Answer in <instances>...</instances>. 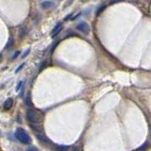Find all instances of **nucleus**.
<instances>
[{
  "mask_svg": "<svg viewBox=\"0 0 151 151\" xmlns=\"http://www.w3.org/2000/svg\"><path fill=\"white\" fill-rule=\"evenodd\" d=\"M80 14H81V13H78L77 15H75V16H74V17H72V18H71V20H75L76 18H78V16L80 15Z\"/></svg>",
  "mask_w": 151,
  "mask_h": 151,
  "instance_id": "23",
  "label": "nucleus"
},
{
  "mask_svg": "<svg viewBox=\"0 0 151 151\" xmlns=\"http://www.w3.org/2000/svg\"><path fill=\"white\" fill-rule=\"evenodd\" d=\"M46 64H47V62H43V63L41 64V66H40V71H41L43 68H45V66H46Z\"/></svg>",
  "mask_w": 151,
  "mask_h": 151,
  "instance_id": "19",
  "label": "nucleus"
},
{
  "mask_svg": "<svg viewBox=\"0 0 151 151\" xmlns=\"http://www.w3.org/2000/svg\"><path fill=\"white\" fill-rule=\"evenodd\" d=\"M28 151H38L36 148H34V147H30L28 149Z\"/></svg>",
  "mask_w": 151,
  "mask_h": 151,
  "instance_id": "20",
  "label": "nucleus"
},
{
  "mask_svg": "<svg viewBox=\"0 0 151 151\" xmlns=\"http://www.w3.org/2000/svg\"><path fill=\"white\" fill-rule=\"evenodd\" d=\"M62 29H63V27H62V24L61 23H58L55 27H54V28L52 29V31H51V37L52 38H55L58 35V34L62 31Z\"/></svg>",
  "mask_w": 151,
  "mask_h": 151,
  "instance_id": "5",
  "label": "nucleus"
},
{
  "mask_svg": "<svg viewBox=\"0 0 151 151\" xmlns=\"http://www.w3.org/2000/svg\"><path fill=\"white\" fill-rule=\"evenodd\" d=\"M76 28H77L79 31L83 32L84 34H88L89 33V31H90L89 25H88V23H86V22H80L78 25H77Z\"/></svg>",
  "mask_w": 151,
  "mask_h": 151,
  "instance_id": "3",
  "label": "nucleus"
},
{
  "mask_svg": "<svg viewBox=\"0 0 151 151\" xmlns=\"http://www.w3.org/2000/svg\"><path fill=\"white\" fill-rule=\"evenodd\" d=\"M106 8H107V7L105 6V5H103V6H101L100 8H99V9H97V11H96V15H100L101 13H103V11H104L105 10V9H106Z\"/></svg>",
  "mask_w": 151,
  "mask_h": 151,
  "instance_id": "12",
  "label": "nucleus"
},
{
  "mask_svg": "<svg viewBox=\"0 0 151 151\" xmlns=\"http://www.w3.org/2000/svg\"><path fill=\"white\" fill-rule=\"evenodd\" d=\"M41 6L44 9H50V7H53L54 4L52 3V2H50V1H45V2L42 3Z\"/></svg>",
  "mask_w": 151,
  "mask_h": 151,
  "instance_id": "9",
  "label": "nucleus"
},
{
  "mask_svg": "<svg viewBox=\"0 0 151 151\" xmlns=\"http://www.w3.org/2000/svg\"><path fill=\"white\" fill-rule=\"evenodd\" d=\"M13 99L12 97L7 98V100L4 103V110L5 111H10L11 109L13 108Z\"/></svg>",
  "mask_w": 151,
  "mask_h": 151,
  "instance_id": "6",
  "label": "nucleus"
},
{
  "mask_svg": "<svg viewBox=\"0 0 151 151\" xmlns=\"http://www.w3.org/2000/svg\"><path fill=\"white\" fill-rule=\"evenodd\" d=\"M124 0H110V4H115L118 3V2H122Z\"/></svg>",
  "mask_w": 151,
  "mask_h": 151,
  "instance_id": "18",
  "label": "nucleus"
},
{
  "mask_svg": "<svg viewBox=\"0 0 151 151\" xmlns=\"http://www.w3.org/2000/svg\"><path fill=\"white\" fill-rule=\"evenodd\" d=\"M1 58H2V55H1V54H0V60H1Z\"/></svg>",
  "mask_w": 151,
  "mask_h": 151,
  "instance_id": "24",
  "label": "nucleus"
},
{
  "mask_svg": "<svg viewBox=\"0 0 151 151\" xmlns=\"http://www.w3.org/2000/svg\"><path fill=\"white\" fill-rule=\"evenodd\" d=\"M23 83H24V82H23L22 80H21V81H19V82H18V84H17V86H16V91H17V92H18L19 90L22 88Z\"/></svg>",
  "mask_w": 151,
  "mask_h": 151,
  "instance_id": "14",
  "label": "nucleus"
},
{
  "mask_svg": "<svg viewBox=\"0 0 151 151\" xmlns=\"http://www.w3.org/2000/svg\"><path fill=\"white\" fill-rule=\"evenodd\" d=\"M26 102H27V105L32 106V99H31V96H29L28 97H27V100H26Z\"/></svg>",
  "mask_w": 151,
  "mask_h": 151,
  "instance_id": "17",
  "label": "nucleus"
},
{
  "mask_svg": "<svg viewBox=\"0 0 151 151\" xmlns=\"http://www.w3.org/2000/svg\"><path fill=\"white\" fill-rule=\"evenodd\" d=\"M70 16H71V14H69V15H67L66 17H65V21L69 20V19H70Z\"/></svg>",
  "mask_w": 151,
  "mask_h": 151,
  "instance_id": "21",
  "label": "nucleus"
},
{
  "mask_svg": "<svg viewBox=\"0 0 151 151\" xmlns=\"http://www.w3.org/2000/svg\"><path fill=\"white\" fill-rule=\"evenodd\" d=\"M30 127L32 129V130L33 131V132L36 133V135L44 134V129H43V126H41L40 124L30 123Z\"/></svg>",
  "mask_w": 151,
  "mask_h": 151,
  "instance_id": "4",
  "label": "nucleus"
},
{
  "mask_svg": "<svg viewBox=\"0 0 151 151\" xmlns=\"http://www.w3.org/2000/svg\"><path fill=\"white\" fill-rule=\"evenodd\" d=\"M27 119L30 123L32 124H40L41 122V116L37 111L34 110H28L27 111Z\"/></svg>",
  "mask_w": 151,
  "mask_h": 151,
  "instance_id": "2",
  "label": "nucleus"
},
{
  "mask_svg": "<svg viewBox=\"0 0 151 151\" xmlns=\"http://www.w3.org/2000/svg\"><path fill=\"white\" fill-rule=\"evenodd\" d=\"M37 139L42 143V144H44V145H53L52 143L50 142V140L44 135V134H40V135H36Z\"/></svg>",
  "mask_w": 151,
  "mask_h": 151,
  "instance_id": "7",
  "label": "nucleus"
},
{
  "mask_svg": "<svg viewBox=\"0 0 151 151\" xmlns=\"http://www.w3.org/2000/svg\"><path fill=\"white\" fill-rule=\"evenodd\" d=\"M30 52H31V48H29L28 50H26L25 53H24V54L22 55V59H25L26 57H27V56H28L29 54H30Z\"/></svg>",
  "mask_w": 151,
  "mask_h": 151,
  "instance_id": "15",
  "label": "nucleus"
},
{
  "mask_svg": "<svg viewBox=\"0 0 151 151\" xmlns=\"http://www.w3.org/2000/svg\"><path fill=\"white\" fill-rule=\"evenodd\" d=\"M72 151H82V150H81V149H80L79 147H74L72 149Z\"/></svg>",
  "mask_w": 151,
  "mask_h": 151,
  "instance_id": "22",
  "label": "nucleus"
},
{
  "mask_svg": "<svg viewBox=\"0 0 151 151\" xmlns=\"http://www.w3.org/2000/svg\"><path fill=\"white\" fill-rule=\"evenodd\" d=\"M55 151H69V145H53Z\"/></svg>",
  "mask_w": 151,
  "mask_h": 151,
  "instance_id": "8",
  "label": "nucleus"
},
{
  "mask_svg": "<svg viewBox=\"0 0 151 151\" xmlns=\"http://www.w3.org/2000/svg\"><path fill=\"white\" fill-rule=\"evenodd\" d=\"M24 66H25V63H24V62H23V63H22L21 65H20V66H18V67H17V69L15 70V73H16V74H17V73H19V72L21 71L23 68H24Z\"/></svg>",
  "mask_w": 151,
  "mask_h": 151,
  "instance_id": "13",
  "label": "nucleus"
},
{
  "mask_svg": "<svg viewBox=\"0 0 151 151\" xmlns=\"http://www.w3.org/2000/svg\"><path fill=\"white\" fill-rule=\"evenodd\" d=\"M148 146H149V144H148V142H145V144L142 145V146H140V147L138 148V150H137V151H145V149H147Z\"/></svg>",
  "mask_w": 151,
  "mask_h": 151,
  "instance_id": "11",
  "label": "nucleus"
},
{
  "mask_svg": "<svg viewBox=\"0 0 151 151\" xmlns=\"http://www.w3.org/2000/svg\"><path fill=\"white\" fill-rule=\"evenodd\" d=\"M19 55H20V51H19V50H17V51H16V52L13 54V57H12V60H15Z\"/></svg>",
  "mask_w": 151,
  "mask_h": 151,
  "instance_id": "16",
  "label": "nucleus"
},
{
  "mask_svg": "<svg viewBox=\"0 0 151 151\" xmlns=\"http://www.w3.org/2000/svg\"><path fill=\"white\" fill-rule=\"evenodd\" d=\"M14 136H15V138L18 140L19 142L24 144V145H31L32 142V137L29 135V133L22 127H18L15 130Z\"/></svg>",
  "mask_w": 151,
  "mask_h": 151,
  "instance_id": "1",
  "label": "nucleus"
},
{
  "mask_svg": "<svg viewBox=\"0 0 151 151\" xmlns=\"http://www.w3.org/2000/svg\"><path fill=\"white\" fill-rule=\"evenodd\" d=\"M13 44H14V40H13V38L9 39V41H8V43H7V44H6V49L10 50L13 46Z\"/></svg>",
  "mask_w": 151,
  "mask_h": 151,
  "instance_id": "10",
  "label": "nucleus"
}]
</instances>
